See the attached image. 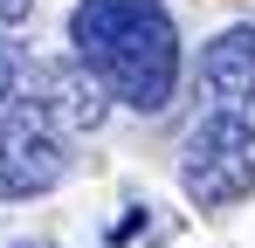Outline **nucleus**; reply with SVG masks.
Here are the masks:
<instances>
[{
  "label": "nucleus",
  "instance_id": "obj_1",
  "mask_svg": "<svg viewBox=\"0 0 255 248\" xmlns=\"http://www.w3.org/2000/svg\"><path fill=\"white\" fill-rule=\"evenodd\" d=\"M69 48L76 69L131 111H166L179 90V28L166 0H76Z\"/></svg>",
  "mask_w": 255,
  "mask_h": 248
},
{
  "label": "nucleus",
  "instance_id": "obj_2",
  "mask_svg": "<svg viewBox=\"0 0 255 248\" xmlns=\"http://www.w3.org/2000/svg\"><path fill=\"white\" fill-rule=\"evenodd\" d=\"M179 186L193 207H235L255 193V124L242 111H214L179 145Z\"/></svg>",
  "mask_w": 255,
  "mask_h": 248
},
{
  "label": "nucleus",
  "instance_id": "obj_3",
  "mask_svg": "<svg viewBox=\"0 0 255 248\" xmlns=\"http://www.w3.org/2000/svg\"><path fill=\"white\" fill-rule=\"evenodd\" d=\"M69 172V145H62V118L42 97H14L0 111V200H28L48 193Z\"/></svg>",
  "mask_w": 255,
  "mask_h": 248
},
{
  "label": "nucleus",
  "instance_id": "obj_4",
  "mask_svg": "<svg viewBox=\"0 0 255 248\" xmlns=\"http://www.w3.org/2000/svg\"><path fill=\"white\" fill-rule=\"evenodd\" d=\"M200 90L221 111H249L255 104V28H228L200 55Z\"/></svg>",
  "mask_w": 255,
  "mask_h": 248
},
{
  "label": "nucleus",
  "instance_id": "obj_5",
  "mask_svg": "<svg viewBox=\"0 0 255 248\" xmlns=\"http://www.w3.org/2000/svg\"><path fill=\"white\" fill-rule=\"evenodd\" d=\"M21 76H28V62H21V48L14 41H0V111L21 97Z\"/></svg>",
  "mask_w": 255,
  "mask_h": 248
},
{
  "label": "nucleus",
  "instance_id": "obj_6",
  "mask_svg": "<svg viewBox=\"0 0 255 248\" xmlns=\"http://www.w3.org/2000/svg\"><path fill=\"white\" fill-rule=\"evenodd\" d=\"M28 7H35V0H0V28H14V21H28Z\"/></svg>",
  "mask_w": 255,
  "mask_h": 248
},
{
  "label": "nucleus",
  "instance_id": "obj_7",
  "mask_svg": "<svg viewBox=\"0 0 255 248\" xmlns=\"http://www.w3.org/2000/svg\"><path fill=\"white\" fill-rule=\"evenodd\" d=\"M21 248H48V242H21Z\"/></svg>",
  "mask_w": 255,
  "mask_h": 248
}]
</instances>
